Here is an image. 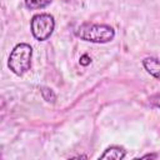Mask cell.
I'll return each instance as SVG.
<instances>
[{
  "mask_svg": "<svg viewBox=\"0 0 160 160\" xmlns=\"http://www.w3.org/2000/svg\"><path fill=\"white\" fill-rule=\"evenodd\" d=\"M74 34L80 40L95 42V44H105L115 38V30L110 25H105V24L84 22L78 28H75Z\"/></svg>",
  "mask_w": 160,
  "mask_h": 160,
  "instance_id": "6da1fadb",
  "label": "cell"
},
{
  "mask_svg": "<svg viewBox=\"0 0 160 160\" xmlns=\"http://www.w3.org/2000/svg\"><path fill=\"white\" fill-rule=\"evenodd\" d=\"M31 58L32 48L26 42H20L11 50L8 59V66L15 75L21 76L30 69Z\"/></svg>",
  "mask_w": 160,
  "mask_h": 160,
  "instance_id": "7a4b0ae2",
  "label": "cell"
},
{
  "mask_svg": "<svg viewBox=\"0 0 160 160\" xmlns=\"http://www.w3.org/2000/svg\"><path fill=\"white\" fill-rule=\"evenodd\" d=\"M55 28L54 16L50 14H36L30 20V29L32 36L39 41L48 40Z\"/></svg>",
  "mask_w": 160,
  "mask_h": 160,
  "instance_id": "3957f363",
  "label": "cell"
},
{
  "mask_svg": "<svg viewBox=\"0 0 160 160\" xmlns=\"http://www.w3.org/2000/svg\"><path fill=\"white\" fill-rule=\"evenodd\" d=\"M142 66L145 68V70L151 75L154 76L155 79L160 80V60L156 59V58H145L142 60Z\"/></svg>",
  "mask_w": 160,
  "mask_h": 160,
  "instance_id": "277c9868",
  "label": "cell"
},
{
  "mask_svg": "<svg viewBox=\"0 0 160 160\" xmlns=\"http://www.w3.org/2000/svg\"><path fill=\"white\" fill-rule=\"evenodd\" d=\"M126 156V151L121 148V146H116V145H112V146H109L101 155H100V159H114V160H121Z\"/></svg>",
  "mask_w": 160,
  "mask_h": 160,
  "instance_id": "5b68a950",
  "label": "cell"
},
{
  "mask_svg": "<svg viewBox=\"0 0 160 160\" xmlns=\"http://www.w3.org/2000/svg\"><path fill=\"white\" fill-rule=\"evenodd\" d=\"M52 0H24V4L28 9L30 10H36V9H44L48 5H50Z\"/></svg>",
  "mask_w": 160,
  "mask_h": 160,
  "instance_id": "8992f818",
  "label": "cell"
},
{
  "mask_svg": "<svg viewBox=\"0 0 160 160\" xmlns=\"http://www.w3.org/2000/svg\"><path fill=\"white\" fill-rule=\"evenodd\" d=\"M41 96H42V99H44V100H46L48 102H54V101H55V99H56L55 92H54L51 89L46 88V86L41 88Z\"/></svg>",
  "mask_w": 160,
  "mask_h": 160,
  "instance_id": "52a82bcc",
  "label": "cell"
},
{
  "mask_svg": "<svg viewBox=\"0 0 160 160\" xmlns=\"http://www.w3.org/2000/svg\"><path fill=\"white\" fill-rule=\"evenodd\" d=\"M149 102H150L151 106L160 109V92H156V94L151 95V96L149 98Z\"/></svg>",
  "mask_w": 160,
  "mask_h": 160,
  "instance_id": "ba28073f",
  "label": "cell"
},
{
  "mask_svg": "<svg viewBox=\"0 0 160 160\" xmlns=\"http://www.w3.org/2000/svg\"><path fill=\"white\" fill-rule=\"evenodd\" d=\"M90 61H91V59H90V56L89 55H82L81 58H80V64L81 65H84V66H86V65H89L90 64Z\"/></svg>",
  "mask_w": 160,
  "mask_h": 160,
  "instance_id": "9c48e42d",
  "label": "cell"
},
{
  "mask_svg": "<svg viewBox=\"0 0 160 160\" xmlns=\"http://www.w3.org/2000/svg\"><path fill=\"white\" fill-rule=\"evenodd\" d=\"M158 155L156 154H148V155H144V156H141L142 159H148V158H152V159H155Z\"/></svg>",
  "mask_w": 160,
  "mask_h": 160,
  "instance_id": "30bf717a",
  "label": "cell"
}]
</instances>
